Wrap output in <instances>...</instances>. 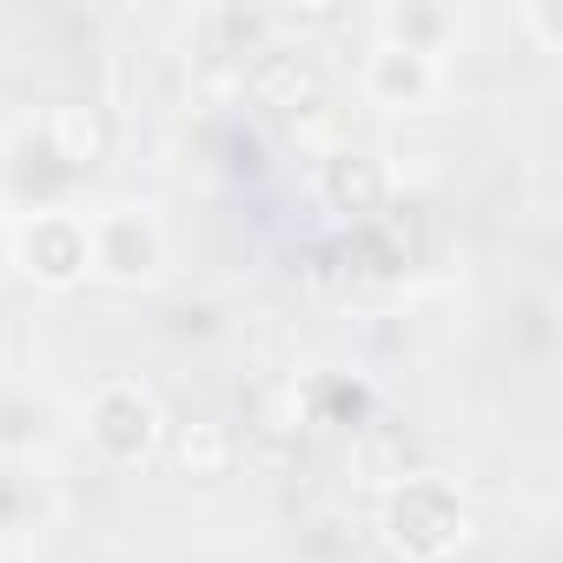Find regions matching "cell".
Segmentation results:
<instances>
[{"label": "cell", "instance_id": "6da1fadb", "mask_svg": "<svg viewBox=\"0 0 563 563\" xmlns=\"http://www.w3.org/2000/svg\"><path fill=\"white\" fill-rule=\"evenodd\" d=\"M378 530L385 543L405 556V563H451L464 543H471V504L451 477L438 471H405L391 490H385V510H378Z\"/></svg>", "mask_w": 563, "mask_h": 563}, {"label": "cell", "instance_id": "7a4b0ae2", "mask_svg": "<svg viewBox=\"0 0 563 563\" xmlns=\"http://www.w3.org/2000/svg\"><path fill=\"white\" fill-rule=\"evenodd\" d=\"M87 444L107 471H140L166 451V411L140 378H100L87 398Z\"/></svg>", "mask_w": 563, "mask_h": 563}, {"label": "cell", "instance_id": "3957f363", "mask_svg": "<svg viewBox=\"0 0 563 563\" xmlns=\"http://www.w3.org/2000/svg\"><path fill=\"white\" fill-rule=\"evenodd\" d=\"M8 265L27 272L47 292H74L93 278V245H87V212L80 206H41L8 219Z\"/></svg>", "mask_w": 563, "mask_h": 563}, {"label": "cell", "instance_id": "277c9868", "mask_svg": "<svg viewBox=\"0 0 563 563\" xmlns=\"http://www.w3.org/2000/svg\"><path fill=\"white\" fill-rule=\"evenodd\" d=\"M87 245H93V278L107 286H153L166 272V225L146 199H107L87 212Z\"/></svg>", "mask_w": 563, "mask_h": 563}, {"label": "cell", "instance_id": "5b68a950", "mask_svg": "<svg viewBox=\"0 0 563 563\" xmlns=\"http://www.w3.org/2000/svg\"><path fill=\"white\" fill-rule=\"evenodd\" d=\"M358 93H365L372 107H385V113H424V107L444 100V60L378 41V47L358 60Z\"/></svg>", "mask_w": 563, "mask_h": 563}, {"label": "cell", "instance_id": "8992f818", "mask_svg": "<svg viewBox=\"0 0 563 563\" xmlns=\"http://www.w3.org/2000/svg\"><path fill=\"white\" fill-rule=\"evenodd\" d=\"M239 80H245V93H252L265 113L306 120V113L325 107V74H319V60H312L306 47H258V60H252Z\"/></svg>", "mask_w": 563, "mask_h": 563}, {"label": "cell", "instance_id": "52a82bcc", "mask_svg": "<svg viewBox=\"0 0 563 563\" xmlns=\"http://www.w3.org/2000/svg\"><path fill=\"white\" fill-rule=\"evenodd\" d=\"M319 199L358 225H378L391 212V166L365 146H332L319 166Z\"/></svg>", "mask_w": 563, "mask_h": 563}, {"label": "cell", "instance_id": "ba28073f", "mask_svg": "<svg viewBox=\"0 0 563 563\" xmlns=\"http://www.w3.org/2000/svg\"><path fill=\"white\" fill-rule=\"evenodd\" d=\"M34 140H41V153H47L67 179H80V173H93L100 153H107V120H100V107H87V100H54V107L34 120Z\"/></svg>", "mask_w": 563, "mask_h": 563}, {"label": "cell", "instance_id": "9c48e42d", "mask_svg": "<svg viewBox=\"0 0 563 563\" xmlns=\"http://www.w3.org/2000/svg\"><path fill=\"white\" fill-rule=\"evenodd\" d=\"M166 457L179 477L192 484H212L232 471V431L219 418H186V424H166Z\"/></svg>", "mask_w": 563, "mask_h": 563}, {"label": "cell", "instance_id": "30bf717a", "mask_svg": "<svg viewBox=\"0 0 563 563\" xmlns=\"http://www.w3.org/2000/svg\"><path fill=\"white\" fill-rule=\"evenodd\" d=\"M47 477L34 457H0V537H21L47 517Z\"/></svg>", "mask_w": 563, "mask_h": 563}, {"label": "cell", "instance_id": "8fae6325", "mask_svg": "<svg viewBox=\"0 0 563 563\" xmlns=\"http://www.w3.org/2000/svg\"><path fill=\"white\" fill-rule=\"evenodd\" d=\"M451 34H457V14L451 8H385L378 14V41L411 47V54H431V60H444Z\"/></svg>", "mask_w": 563, "mask_h": 563}, {"label": "cell", "instance_id": "7c38bea8", "mask_svg": "<svg viewBox=\"0 0 563 563\" xmlns=\"http://www.w3.org/2000/svg\"><path fill=\"white\" fill-rule=\"evenodd\" d=\"M0 252H8V225H0Z\"/></svg>", "mask_w": 563, "mask_h": 563}]
</instances>
